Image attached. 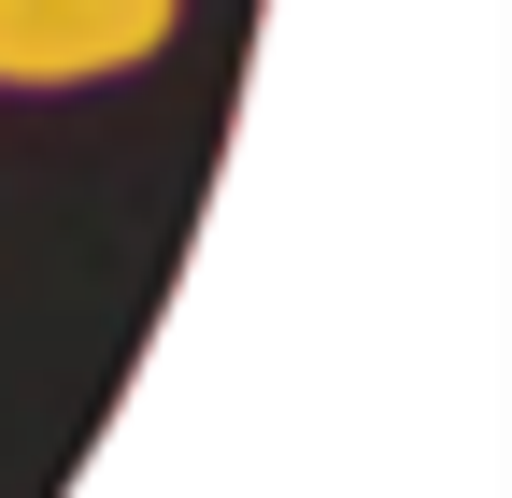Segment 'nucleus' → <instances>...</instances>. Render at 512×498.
Masks as SVG:
<instances>
[{
    "instance_id": "obj_1",
    "label": "nucleus",
    "mask_w": 512,
    "mask_h": 498,
    "mask_svg": "<svg viewBox=\"0 0 512 498\" xmlns=\"http://www.w3.org/2000/svg\"><path fill=\"white\" fill-rule=\"evenodd\" d=\"M185 29V0H0V86H114Z\"/></svg>"
}]
</instances>
